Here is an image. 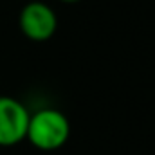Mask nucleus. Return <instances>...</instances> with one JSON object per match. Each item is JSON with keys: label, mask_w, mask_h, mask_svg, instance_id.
<instances>
[{"label": "nucleus", "mask_w": 155, "mask_h": 155, "mask_svg": "<svg viewBox=\"0 0 155 155\" xmlns=\"http://www.w3.org/2000/svg\"><path fill=\"white\" fill-rule=\"evenodd\" d=\"M71 137V123L58 108H41L29 116L25 139L40 152L60 150Z\"/></svg>", "instance_id": "nucleus-1"}, {"label": "nucleus", "mask_w": 155, "mask_h": 155, "mask_svg": "<svg viewBox=\"0 0 155 155\" xmlns=\"http://www.w3.org/2000/svg\"><path fill=\"white\" fill-rule=\"evenodd\" d=\"M20 33L31 41H47L58 29V16L54 9L40 0H29L18 15Z\"/></svg>", "instance_id": "nucleus-2"}, {"label": "nucleus", "mask_w": 155, "mask_h": 155, "mask_svg": "<svg viewBox=\"0 0 155 155\" xmlns=\"http://www.w3.org/2000/svg\"><path fill=\"white\" fill-rule=\"evenodd\" d=\"M31 112L27 107L11 96H0V146H16L25 141V132Z\"/></svg>", "instance_id": "nucleus-3"}, {"label": "nucleus", "mask_w": 155, "mask_h": 155, "mask_svg": "<svg viewBox=\"0 0 155 155\" xmlns=\"http://www.w3.org/2000/svg\"><path fill=\"white\" fill-rule=\"evenodd\" d=\"M58 2H61V4H78L81 0H58Z\"/></svg>", "instance_id": "nucleus-4"}]
</instances>
